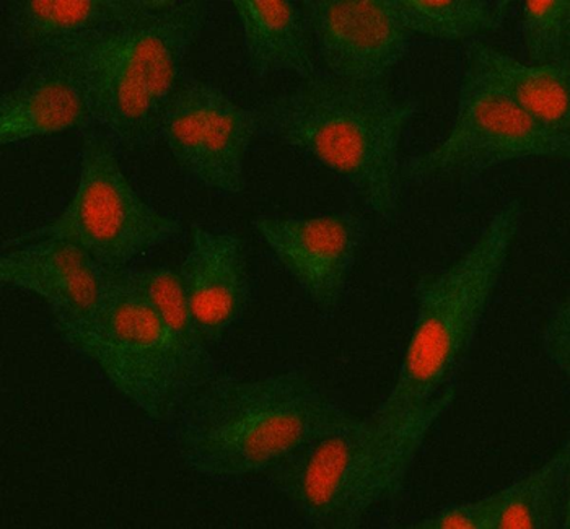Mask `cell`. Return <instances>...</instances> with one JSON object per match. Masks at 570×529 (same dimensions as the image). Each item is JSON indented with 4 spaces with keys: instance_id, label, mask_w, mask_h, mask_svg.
I'll return each instance as SVG.
<instances>
[{
    "instance_id": "4",
    "label": "cell",
    "mask_w": 570,
    "mask_h": 529,
    "mask_svg": "<svg viewBox=\"0 0 570 529\" xmlns=\"http://www.w3.org/2000/svg\"><path fill=\"white\" fill-rule=\"evenodd\" d=\"M209 10L206 0H174L160 12L77 38L43 55L59 56L76 70L95 127L115 146L137 150L160 137L165 109L185 79L186 59L206 28Z\"/></svg>"
},
{
    "instance_id": "3",
    "label": "cell",
    "mask_w": 570,
    "mask_h": 529,
    "mask_svg": "<svg viewBox=\"0 0 570 529\" xmlns=\"http://www.w3.org/2000/svg\"><path fill=\"white\" fill-rule=\"evenodd\" d=\"M456 396L453 384L411 414L358 418L313 440L267 481L309 527L361 528L376 507L400 499L422 447Z\"/></svg>"
},
{
    "instance_id": "6",
    "label": "cell",
    "mask_w": 570,
    "mask_h": 529,
    "mask_svg": "<svg viewBox=\"0 0 570 529\" xmlns=\"http://www.w3.org/2000/svg\"><path fill=\"white\" fill-rule=\"evenodd\" d=\"M56 331L126 401L157 423L174 421L186 398L210 380L137 291L129 267L111 271L94 316Z\"/></svg>"
},
{
    "instance_id": "7",
    "label": "cell",
    "mask_w": 570,
    "mask_h": 529,
    "mask_svg": "<svg viewBox=\"0 0 570 529\" xmlns=\"http://www.w3.org/2000/svg\"><path fill=\"white\" fill-rule=\"evenodd\" d=\"M181 232V221L137 193L110 137L91 127L82 133L79 179L69 203L40 227L3 242L2 248L52 236L82 246L108 270L121 271Z\"/></svg>"
},
{
    "instance_id": "9",
    "label": "cell",
    "mask_w": 570,
    "mask_h": 529,
    "mask_svg": "<svg viewBox=\"0 0 570 529\" xmlns=\"http://www.w3.org/2000/svg\"><path fill=\"white\" fill-rule=\"evenodd\" d=\"M259 134L255 108L191 76L179 84L160 126V137L178 168L196 185L225 196L245 190L246 157Z\"/></svg>"
},
{
    "instance_id": "5",
    "label": "cell",
    "mask_w": 570,
    "mask_h": 529,
    "mask_svg": "<svg viewBox=\"0 0 570 529\" xmlns=\"http://www.w3.org/2000/svg\"><path fill=\"white\" fill-rule=\"evenodd\" d=\"M523 214L522 200H507L460 256L417 278L410 337L395 381L372 418L411 414L455 384L509 266Z\"/></svg>"
},
{
    "instance_id": "23",
    "label": "cell",
    "mask_w": 570,
    "mask_h": 529,
    "mask_svg": "<svg viewBox=\"0 0 570 529\" xmlns=\"http://www.w3.org/2000/svg\"><path fill=\"white\" fill-rule=\"evenodd\" d=\"M541 345L549 362L559 373L570 375V302L569 296L559 300L549 312L541 331Z\"/></svg>"
},
{
    "instance_id": "1",
    "label": "cell",
    "mask_w": 570,
    "mask_h": 529,
    "mask_svg": "<svg viewBox=\"0 0 570 529\" xmlns=\"http://www.w3.org/2000/svg\"><path fill=\"white\" fill-rule=\"evenodd\" d=\"M357 419L305 370L258 379L219 372L186 398L170 433L195 474L235 482L267 478L313 440Z\"/></svg>"
},
{
    "instance_id": "15",
    "label": "cell",
    "mask_w": 570,
    "mask_h": 529,
    "mask_svg": "<svg viewBox=\"0 0 570 529\" xmlns=\"http://www.w3.org/2000/svg\"><path fill=\"white\" fill-rule=\"evenodd\" d=\"M174 0H12L6 6L7 37L37 58L77 38L160 12Z\"/></svg>"
},
{
    "instance_id": "8",
    "label": "cell",
    "mask_w": 570,
    "mask_h": 529,
    "mask_svg": "<svg viewBox=\"0 0 570 529\" xmlns=\"http://www.w3.org/2000/svg\"><path fill=\"white\" fill-rule=\"evenodd\" d=\"M528 158L569 161L570 137L549 133L483 70L464 59L456 112L445 139L407 158L403 186L468 185L491 169Z\"/></svg>"
},
{
    "instance_id": "22",
    "label": "cell",
    "mask_w": 570,
    "mask_h": 529,
    "mask_svg": "<svg viewBox=\"0 0 570 529\" xmlns=\"http://www.w3.org/2000/svg\"><path fill=\"white\" fill-rule=\"evenodd\" d=\"M501 490L471 502L453 503L404 528L411 529H494Z\"/></svg>"
},
{
    "instance_id": "21",
    "label": "cell",
    "mask_w": 570,
    "mask_h": 529,
    "mask_svg": "<svg viewBox=\"0 0 570 529\" xmlns=\"http://www.w3.org/2000/svg\"><path fill=\"white\" fill-rule=\"evenodd\" d=\"M520 35L528 63L543 66L570 59L569 0L520 3Z\"/></svg>"
},
{
    "instance_id": "13",
    "label": "cell",
    "mask_w": 570,
    "mask_h": 529,
    "mask_svg": "<svg viewBox=\"0 0 570 529\" xmlns=\"http://www.w3.org/2000/svg\"><path fill=\"white\" fill-rule=\"evenodd\" d=\"M178 273L200 334L210 347L220 344L252 302L243 236L193 224L189 248Z\"/></svg>"
},
{
    "instance_id": "10",
    "label": "cell",
    "mask_w": 570,
    "mask_h": 529,
    "mask_svg": "<svg viewBox=\"0 0 570 529\" xmlns=\"http://www.w3.org/2000/svg\"><path fill=\"white\" fill-rule=\"evenodd\" d=\"M252 225L313 308L323 316L337 313L367 238V222L346 210L309 217L258 215Z\"/></svg>"
},
{
    "instance_id": "11",
    "label": "cell",
    "mask_w": 570,
    "mask_h": 529,
    "mask_svg": "<svg viewBox=\"0 0 570 529\" xmlns=\"http://www.w3.org/2000/svg\"><path fill=\"white\" fill-rule=\"evenodd\" d=\"M302 9L325 74L352 82L389 84L413 35L396 0H304Z\"/></svg>"
},
{
    "instance_id": "19",
    "label": "cell",
    "mask_w": 570,
    "mask_h": 529,
    "mask_svg": "<svg viewBox=\"0 0 570 529\" xmlns=\"http://www.w3.org/2000/svg\"><path fill=\"white\" fill-rule=\"evenodd\" d=\"M411 35L443 42H473L504 27L512 0H396Z\"/></svg>"
},
{
    "instance_id": "2",
    "label": "cell",
    "mask_w": 570,
    "mask_h": 529,
    "mask_svg": "<svg viewBox=\"0 0 570 529\" xmlns=\"http://www.w3.org/2000/svg\"><path fill=\"white\" fill-rule=\"evenodd\" d=\"M263 134L343 178L382 221L401 212L404 134L417 104L390 84L352 82L320 72L255 106Z\"/></svg>"
},
{
    "instance_id": "16",
    "label": "cell",
    "mask_w": 570,
    "mask_h": 529,
    "mask_svg": "<svg viewBox=\"0 0 570 529\" xmlns=\"http://www.w3.org/2000/svg\"><path fill=\"white\" fill-rule=\"evenodd\" d=\"M249 74L266 79L291 72L302 80L318 76L315 41L302 3L292 0H234Z\"/></svg>"
},
{
    "instance_id": "20",
    "label": "cell",
    "mask_w": 570,
    "mask_h": 529,
    "mask_svg": "<svg viewBox=\"0 0 570 529\" xmlns=\"http://www.w3.org/2000/svg\"><path fill=\"white\" fill-rule=\"evenodd\" d=\"M129 274H131L137 291L149 302L155 313L164 321L165 326L185 349L186 354L195 360L200 372L207 379L217 375L220 372L219 366L210 354V345L200 334L191 308H189L178 270L167 266L146 267V270L129 267Z\"/></svg>"
},
{
    "instance_id": "14",
    "label": "cell",
    "mask_w": 570,
    "mask_h": 529,
    "mask_svg": "<svg viewBox=\"0 0 570 529\" xmlns=\"http://www.w3.org/2000/svg\"><path fill=\"white\" fill-rule=\"evenodd\" d=\"M95 127L82 80L66 59L55 55L31 59L27 74L0 98V144L58 136Z\"/></svg>"
},
{
    "instance_id": "18",
    "label": "cell",
    "mask_w": 570,
    "mask_h": 529,
    "mask_svg": "<svg viewBox=\"0 0 570 529\" xmlns=\"http://www.w3.org/2000/svg\"><path fill=\"white\" fill-rule=\"evenodd\" d=\"M570 444L540 468L502 487L494 529H568L570 525Z\"/></svg>"
},
{
    "instance_id": "17",
    "label": "cell",
    "mask_w": 570,
    "mask_h": 529,
    "mask_svg": "<svg viewBox=\"0 0 570 529\" xmlns=\"http://www.w3.org/2000/svg\"><path fill=\"white\" fill-rule=\"evenodd\" d=\"M466 58L538 125L570 137V59L534 66L481 40L468 42Z\"/></svg>"
},
{
    "instance_id": "12",
    "label": "cell",
    "mask_w": 570,
    "mask_h": 529,
    "mask_svg": "<svg viewBox=\"0 0 570 529\" xmlns=\"http://www.w3.org/2000/svg\"><path fill=\"white\" fill-rule=\"evenodd\" d=\"M110 277L111 270L69 239H30L0 254V282L43 300L56 330L94 316Z\"/></svg>"
}]
</instances>
